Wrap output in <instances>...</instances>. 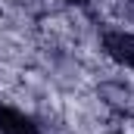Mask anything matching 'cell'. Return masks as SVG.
<instances>
[{
    "instance_id": "1",
    "label": "cell",
    "mask_w": 134,
    "mask_h": 134,
    "mask_svg": "<svg viewBox=\"0 0 134 134\" xmlns=\"http://www.w3.org/2000/svg\"><path fill=\"white\" fill-rule=\"evenodd\" d=\"M103 50L112 63L134 72V34L131 31H106L103 34Z\"/></svg>"
},
{
    "instance_id": "2",
    "label": "cell",
    "mask_w": 134,
    "mask_h": 134,
    "mask_svg": "<svg viewBox=\"0 0 134 134\" xmlns=\"http://www.w3.org/2000/svg\"><path fill=\"white\" fill-rule=\"evenodd\" d=\"M0 134H41V125L16 106H0Z\"/></svg>"
},
{
    "instance_id": "3",
    "label": "cell",
    "mask_w": 134,
    "mask_h": 134,
    "mask_svg": "<svg viewBox=\"0 0 134 134\" xmlns=\"http://www.w3.org/2000/svg\"><path fill=\"white\" fill-rule=\"evenodd\" d=\"M66 3H78V6H84V3H87V0H66Z\"/></svg>"
}]
</instances>
